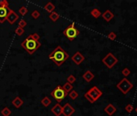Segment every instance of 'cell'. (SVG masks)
I'll return each mask as SVG.
<instances>
[{
	"mask_svg": "<svg viewBox=\"0 0 137 116\" xmlns=\"http://www.w3.org/2000/svg\"><path fill=\"white\" fill-rule=\"evenodd\" d=\"M133 106H132V104H127L126 106H125V111L127 112V113H131L132 111H133Z\"/></svg>",
	"mask_w": 137,
	"mask_h": 116,
	"instance_id": "31",
	"label": "cell"
},
{
	"mask_svg": "<svg viewBox=\"0 0 137 116\" xmlns=\"http://www.w3.org/2000/svg\"><path fill=\"white\" fill-rule=\"evenodd\" d=\"M135 112H136V113H137V107H136V108H135Z\"/></svg>",
	"mask_w": 137,
	"mask_h": 116,
	"instance_id": "34",
	"label": "cell"
},
{
	"mask_svg": "<svg viewBox=\"0 0 137 116\" xmlns=\"http://www.w3.org/2000/svg\"><path fill=\"white\" fill-rule=\"evenodd\" d=\"M11 103H12V105L15 106L16 108L19 109V108H20L21 106L24 105V101L21 99L19 97H16L15 98L12 100Z\"/></svg>",
	"mask_w": 137,
	"mask_h": 116,
	"instance_id": "16",
	"label": "cell"
},
{
	"mask_svg": "<svg viewBox=\"0 0 137 116\" xmlns=\"http://www.w3.org/2000/svg\"><path fill=\"white\" fill-rule=\"evenodd\" d=\"M102 61L108 69H112L118 63L119 61H118V58H116V56L114 54H112L111 53H109L104 56V58H103Z\"/></svg>",
	"mask_w": 137,
	"mask_h": 116,
	"instance_id": "7",
	"label": "cell"
},
{
	"mask_svg": "<svg viewBox=\"0 0 137 116\" xmlns=\"http://www.w3.org/2000/svg\"><path fill=\"white\" fill-rule=\"evenodd\" d=\"M130 74H131V71H130V69H127V68H124V69L122 70V74L124 75L125 77H127V76H129Z\"/></svg>",
	"mask_w": 137,
	"mask_h": 116,
	"instance_id": "29",
	"label": "cell"
},
{
	"mask_svg": "<svg viewBox=\"0 0 137 116\" xmlns=\"http://www.w3.org/2000/svg\"><path fill=\"white\" fill-rule=\"evenodd\" d=\"M116 87L124 94H127L133 88V84L127 77H124L116 85Z\"/></svg>",
	"mask_w": 137,
	"mask_h": 116,
	"instance_id": "6",
	"label": "cell"
},
{
	"mask_svg": "<svg viewBox=\"0 0 137 116\" xmlns=\"http://www.w3.org/2000/svg\"><path fill=\"white\" fill-rule=\"evenodd\" d=\"M117 111V109L116 107H115L113 104L111 103H109L108 104L105 108H104V111L109 115V116H112L115 112H116Z\"/></svg>",
	"mask_w": 137,
	"mask_h": 116,
	"instance_id": "13",
	"label": "cell"
},
{
	"mask_svg": "<svg viewBox=\"0 0 137 116\" xmlns=\"http://www.w3.org/2000/svg\"><path fill=\"white\" fill-rule=\"evenodd\" d=\"M8 8L4 6H0V24H3L6 19V16L8 14Z\"/></svg>",
	"mask_w": 137,
	"mask_h": 116,
	"instance_id": "11",
	"label": "cell"
},
{
	"mask_svg": "<svg viewBox=\"0 0 137 116\" xmlns=\"http://www.w3.org/2000/svg\"><path fill=\"white\" fill-rule=\"evenodd\" d=\"M103 95L102 90H100L97 86H93L87 92L85 93L84 97L87 99L90 103H95L97 100H98Z\"/></svg>",
	"mask_w": 137,
	"mask_h": 116,
	"instance_id": "3",
	"label": "cell"
},
{
	"mask_svg": "<svg viewBox=\"0 0 137 116\" xmlns=\"http://www.w3.org/2000/svg\"><path fill=\"white\" fill-rule=\"evenodd\" d=\"M40 103H41V104L44 106L48 107V106H49L50 105H51L52 101H51V99H50L48 97H45V98H43L41 99Z\"/></svg>",
	"mask_w": 137,
	"mask_h": 116,
	"instance_id": "19",
	"label": "cell"
},
{
	"mask_svg": "<svg viewBox=\"0 0 137 116\" xmlns=\"http://www.w3.org/2000/svg\"><path fill=\"white\" fill-rule=\"evenodd\" d=\"M62 88H63V90L66 91L67 93H69V92H71L72 90H73L74 86H73V85L69 84V82H66V83H64V84L62 85Z\"/></svg>",
	"mask_w": 137,
	"mask_h": 116,
	"instance_id": "18",
	"label": "cell"
},
{
	"mask_svg": "<svg viewBox=\"0 0 137 116\" xmlns=\"http://www.w3.org/2000/svg\"><path fill=\"white\" fill-rule=\"evenodd\" d=\"M15 32H16V35H18L21 36V35H24V28H22V27H17L16 28V30H15Z\"/></svg>",
	"mask_w": 137,
	"mask_h": 116,
	"instance_id": "25",
	"label": "cell"
},
{
	"mask_svg": "<svg viewBox=\"0 0 137 116\" xmlns=\"http://www.w3.org/2000/svg\"><path fill=\"white\" fill-rule=\"evenodd\" d=\"M69 54L64 51L61 46H57L53 52L48 55V58L53 61L56 66H61L63 63L66 62L69 59Z\"/></svg>",
	"mask_w": 137,
	"mask_h": 116,
	"instance_id": "1",
	"label": "cell"
},
{
	"mask_svg": "<svg viewBox=\"0 0 137 116\" xmlns=\"http://www.w3.org/2000/svg\"><path fill=\"white\" fill-rule=\"evenodd\" d=\"M68 95H69V97L70 98V99L75 100L76 98H78V93H77L76 90H72L71 92H69V93H68Z\"/></svg>",
	"mask_w": 137,
	"mask_h": 116,
	"instance_id": "23",
	"label": "cell"
},
{
	"mask_svg": "<svg viewBox=\"0 0 137 116\" xmlns=\"http://www.w3.org/2000/svg\"><path fill=\"white\" fill-rule=\"evenodd\" d=\"M44 8H45V10L46 11H48V12H49V13H52V12L54 11V10H55V8H56V6H55V5H54L53 3L48 2V3L45 6Z\"/></svg>",
	"mask_w": 137,
	"mask_h": 116,
	"instance_id": "17",
	"label": "cell"
},
{
	"mask_svg": "<svg viewBox=\"0 0 137 116\" xmlns=\"http://www.w3.org/2000/svg\"><path fill=\"white\" fill-rule=\"evenodd\" d=\"M27 12H28V10H27V8L26 6H22V7H20V8L19 9V13L22 16H26V15L27 14Z\"/></svg>",
	"mask_w": 137,
	"mask_h": 116,
	"instance_id": "24",
	"label": "cell"
},
{
	"mask_svg": "<svg viewBox=\"0 0 137 116\" xmlns=\"http://www.w3.org/2000/svg\"><path fill=\"white\" fill-rule=\"evenodd\" d=\"M19 19V15L11 9H8V16H6V19L8 22L10 24H14L16 23V22Z\"/></svg>",
	"mask_w": 137,
	"mask_h": 116,
	"instance_id": "8",
	"label": "cell"
},
{
	"mask_svg": "<svg viewBox=\"0 0 137 116\" xmlns=\"http://www.w3.org/2000/svg\"><path fill=\"white\" fill-rule=\"evenodd\" d=\"M71 59L77 65H80L85 61V56L80 52H76L73 56H72Z\"/></svg>",
	"mask_w": 137,
	"mask_h": 116,
	"instance_id": "10",
	"label": "cell"
},
{
	"mask_svg": "<svg viewBox=\"0 0 137 116\" xmlns=\"http://www.w3.org/2000/svg\"><path fill=\"white\" fill-rule=\"evenodd\" d=\"M90 15L91 16L95 18V19H98V17L101 16V15H102V13H101V11L98 9V8H93L91 11H90Z\"/></svg>",
	"mask_w": 137,
	"mask_h": 116,
	"instance_id": "21",
	"label": "cell"
},
{
	"mask_svg": "<svg viewBox=\"0 0 137 116\" xmlns=\"http://www.w3.org/2000/svg\"><path fill=\"white\" fill-rule=\"evenodd\" d=\"M51 112L55 116H61L62 114V106H61L60 103H56L51 109Z\"/></svg>",
	"mask_w": 137,
	"mask_h": 116,
	"instance_id": "12",
	"label": "cell"
},
{
	"mask_svg": "<svg viewBox=\"0 0 137 116\" xmlns=\"http://www.w3.org/2000/svg\"><path fill=\"white\" fill-rule=\"evenodd\" d=\"M102 16H103V18L104 20H106V22H110L114 18V13L111 11L106 10V11H105L104 13L102 14Z\"/></svg>",
	"mask_w": 137,
	"mask_h": 116,
	"instance_id": "14",
	"label": "cell"
},
{
	"mask_svg": "<svg viewBox=\"0 0 137 116\" xmlns=\"http://www.w3.org/2000/svg\"><path fill=\"white\" fill-rule=\"evenodd\" d=\"M0 6H4L6 8H8L9 3L6 0H0Z\"/></svg>",
	"mask_w": 137,
	"mask_h": 116,
	"instance_id": "30",
	"label": "cell"
},
{
	"mask_svg": "<svg viewBox=\"0 0 137 116\" xmlns=\"http://www.w3.org/2000/svg\"><path fill=\"white\" fill-rule=\"evenodd\" d=\"M107 37H108V39H110L111 40H114L115 39H116L117 35H116V34H115V32H110L109 34L107 35Z\"/></svg>",
	"mask_w": 137,
	"mask_h": 116,
	"instance_id": "28",
	"label": "cell"
},
{
	"mask_svg": "<svg viewBox=\"0 0 137 116\" xmlns=\"http://www.w3.org/2000/svg\"><path fill=\"white\" fill-rule=\"evenodd\" d=\"M21 46L22 48L27 51V53L30 55L34 54L40 48L41 43L40 41L35 40L31 37V35H29L21 43Z\"/></svg>",
	"mask_w": 137,
	"mask_h": 116,
	"instance_id": "2",
	"label": "cell"
},
{
	"mask_svg": "<svg viewBox=\"0 0 137 116\" xmlns=\"http://www.w3.org/2000/svg\"><path fill=\"white\" fill-rule=\"evenodd\" d=\"M31 16L33 19H37L40 16V11H38L37 10H34L32 13H31Z\"/></svg>",
	"mask_w": 137,
	"mask_h": 116,
	"instance_id": "27",
	"label": "cell"
},
{
	"mask_svg": "<svg viewBox=\"0 0 137 116\" xmlns=\"http://www.w3.org/2000/svg\"><path fill=\"white\" fill-rule=\"evenodd\" d=\"M26 26H27V22H26V20H25V19H20L19 22V27L24 28V27H25Z\"/></svg>",
	"mask_w": 137,
	"mask_h": 116,
	"instance_id": "32",
	"label": "cell"
},
{
	"mask_svg": "<svg viewBox=\"0 0 137 116\" xmlns=\"http://www.w3.org/2000/svg\"><path fill=\"white\" fill-rule=\"evenodd\" d=\"M30 35H31V37L32 39H34L35 40L39 41V40L40 39V35L38 33H33V34H31Z\"/></svg>",
	"mask_w": 137,
	"mask_h": 116,
	"instance_id": "33",
	"label": "cell"
},
{
	"mask_svg": "<svg viewBox=\"0 0 137 116\" xmlns=\"http://www.w3.org/2000/svg\"><path fill=\"white\" fill-rule=\"evenodd\" d=\"M63 34L64 35H66L70 41H73L79 35L80 31L75 27L74 23H72L63 31Z\"/></svg>",
	"mask_w": 137,
	"mask_h": 116,
	"instance_id": "4",
	"label": "cell"
},
{
	"mask_svg": "<svg viewBox=\"0 0 137 116\" xmlns=\"http://www.w3.org/2000/svg\"><path fill=\"white\" fill-rule=\"evenodd\" d=\"M76 77L75 76H74L73 74H70L68 77H67V82H69V84H74L75 82H76Z\"/></svg>",
	"mask_w": 137,
	"mask_h": 116,
	"instance_id": "26",
	"label": "cell"
},
{
	"mask_svg": "<svg viewBox=\"0 0 137 116\" xmlns=\"http://www.w3.org/2000/svg\"><path fill=\"white\" fill-rule=\"evenodd\" d=\"M82 77H83V79L85 80L86 82H90L92 80L95 78V74H93L91 71L87 70V71H86L85 74L82 75Z\"/></svg>",
	"mask_w": 137,
	"mask_h": 116,
	"instance_id": "15",
	"label": "cell"
},
{
	"mask_svg": "<svg viewBox=\"0 0 137 116\" xmlns=\"http://www.w3.org/2000/svg\"><path fill=\"white\" fill-rule=\"evenodd\" d=\"M75 113L74 107L72 106L69 103H66L62 106V114L64 116H72Z\"/></svg>",
	"mask_w": 137,
	"mask_h": 116,
	"instance_id": "9",
	"label": "cell"
},
{
	"mask_svg": "<svg viewBox=\"0 0 137 116\" xmlns=\"http://www.w3.org/2000/svg\"><path fill=\"white\" fill-rule=\"evenodd\" d=\"M48 17H49V19H51L53 22H56L57 20L59 19L60 16H59V14L57 13V12L53 11V12H52V13H50V14H49Z\"/></svg>",
	"mask_w": 137,
	"mask_h": 116,
	"instance_id": "20",
	"label": "cell"
},
{
	"mask_svg": "<svg viewBox=\"0 0 137 116\" xmlns=\"http://www.w3.org/2000/svg\"><path fill=\"white\" fill-rule=\"evenodd\" d=\"M1 114L3 116H10L11 114V111L8 107H4L1 111Z\"/></svg>",
	"mask_w": 137,
	"mask_h": 116,
	"instance_id": "22",
	"label": "cell"
},
{
	"mask_svg": "<svg viewBox=\"0 0 137 116\" xmlns=\"http://www.w3.org/2000/svg\"><path fill=\"white\" fill-rule=\"evenodd\" d=\"M51 96L54 98V99H56V101L57 102V103H60L63 101V99L67 97L68 93L64 91L62 88L61 85H57L56 88L51 92Z\"/></svg>",
	"mask_w": 137,
	"mask_h": 116,
	"instance_id": "5",
	"label": "cell"
}]
</instances>
